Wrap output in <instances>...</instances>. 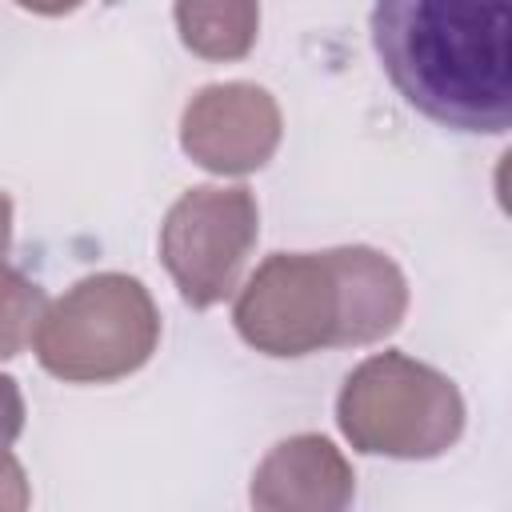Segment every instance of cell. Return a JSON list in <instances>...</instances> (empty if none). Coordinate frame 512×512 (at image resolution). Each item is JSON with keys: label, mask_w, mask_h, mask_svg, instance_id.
Segmentation results:
<instances>
[{"label": "cell", "mask_w": 512, "mask_h": 512, "mask_svg": "<svg viewBox=\"0 0 512 512\" xmlns=\"http://www.w3.org/2000/svg\"><path fill=\"white\" fill-rule=\"evenodd\" d=\"M260 236V208L248 188L204 184L184 192L160 224V260L184 304L212 308L228 300Z\"/></svg>", "instance_id": "cell-5"}, {"label": "cell", "mask_w": 512, "mask_h": 512, "mask_svg": "<svg viewBox=\"0 0 512 512\" xmlns=\"http://www.w3.org/2000/svg\"><path fill=\"white\" fill-rule=\"evenodd\" d=\"M352 468L324 436H292L276 444L252 476L256 508H304V512H336L352 500Z\"/></svg>", "instance_id": "cell-7"}, {"label": "cell", "mask_w": 512, "mask_h": 512, "mask_svg": "<svg viewBox=\"0 0 512 512\" xmlns=\"http://www.w3.org/2000/svg\"><path fill=\"white\" fill-rule=\"evenodd\" d=\"M8 244H12V200L0 192V264L8 256Z\"/></svg>", "instance_id": "cell-14"}, {"label": "cell", "mask_w": 512, "mask_h": 512, "mask_svg": "<svg viewBox=\"0 0 512 512\" xmlns=\"http://www.w3.org/2000/svg\"><path fill=\"white\" fill-rule=\"evenodd\" d=\"M24 432V396L12 376H0V444L8 448Z\"/></svg>", "instance_id": "cell-12"}, {"label": "cell", "mask_w": 512, "mask_h": 512, "mask_svg": "<svg viewBox=\"0 0 512 512\" xmlns=\"http://www.w3.org/2000/svg\"><path fill=\"white\" fill-rule=\"evenodd\" d=\"M44 308H48V300H44L40 284H32L16 268L0 264V360H12L32 344Z\"/></svg>", "instance_id": "cell-10"}, {"label": "cell", "mask_w": 512, "mask_h": 512, "mask_svg": "<svg viewBox=\"0 0 512 512\" xmlns=\"http://www.w3.org/2000/svg\"><path fill=\"white\" fill-rule=\"evenodd\" d=\"M336 264L348 296V344H372L400 328L408 312L404 272L376 248H336Z\"/></svg>", "instance_id": "cell-8"}, {"label": "cell", "mask_w": 512, "mask_h": 512, "mask_svg": "<svg viewBox=\"0 0 512 512\" xmlns=\"http://www.w3.org/2000/svg\"><path fill=\"white\" fill-rule=\"evenodd\" d=\"M336 420L356 452L428 460L460 440L464 400L444 372L404 352H380L344 380Z\"/></svg>", "instance_id": "cell-3"}, {"label": "cell", "mask_w": 512, "mask_h": 512, "mask_svg": "<svg viewBox=\"0 0 512 512\" xmlns=\"http://www.w3.org/2000/svg\"><path fill=\"white\" fill-rule=\"evenodd\" d=\"M160 340V312L148 288L124 272L72 284L44 308L32 336L36 360L72 384H108L136 372Z\"/></svg>", "instance_id": "cell-2"}, {"label": "cell", "mask_w": 512, "mask_h": 512, "mask_svg": "<svg viewBox=\"0 0 512 512\" xmlns=\"http://www.w3.org/2000/svg\"><path fill=\"white\" fill-rule=\"evenodd\" d=\"M372 44L428 120L500 136L512 124V0H376Z\"/></svg>", "instance_id": "cell-1"}, {"label": "cell", "mask_w": 512, "mask_h": 512, "mask_svg": "<svg viewBox=\"0 0 512 512\" xmlns=\"http://www.w3.org/2000/svg\"><path fill=\"white\" fill-rule=\"evenodd\" d=\"M236 332L268 356H308L348 344L344 276L332 252H276L236 296Z\"/></svg>", "instance_id": "cell-4"}, {"label": "cell", "mask_w": 512, "mask_h": 512, "mask_svg": "<svg viewBox=\"0 0 512 512\" xmlns=\"http://www.w3.org/2000/svg\"><path fill=\"white\" fill-rule=\"evenodd\" d=\"M176 32L204 60H240L260 32V0H176Z\"/></svg>", "instance_id": "cell-9"}, {"label": "cell", "mask_w": 512, "mask_h": 512, "mask_svg": "<svg viewBox=\"0 0 512 512\" xmlns=\"http://www.w3.org/2000/svg\"><path fill=\"white\" fill-rule=\"evenodd\" d=\"M180 144L208 172L264 168L280 144V108L256 84H208L184 108Z\"/></svg>", "instance_id": "cell-6"}, {"label": "cell", "mask_w": 512, "mask_h": 512, "mask_svg": "<svg viewBox=\"0 0 512 512\" xmlns=\"http://www.w3.org/2000/svg\"><path fill=\"white\" fill-rule=\"evenodd\" d=\"M32 492H28V480H24V468L20 460L0 444V512H20L28 508Z\"/></svg>", "instance_id": "cell-11"}, {"label": "cell", "mask_w": 512, "mask_h": 512, "mask_svg": "<svg viewBox=\"0 0 512 512\" xmlns=\"http://www.w3.org/2000/svg\"><path fill=\"white\" fill-rule=\"evenodd\" d=\"M20 8H28V12H40V16H60V12H72V8H80L84 0H16Z\"/></svg>", "instance_id": "cell-13"}]
</instances>
